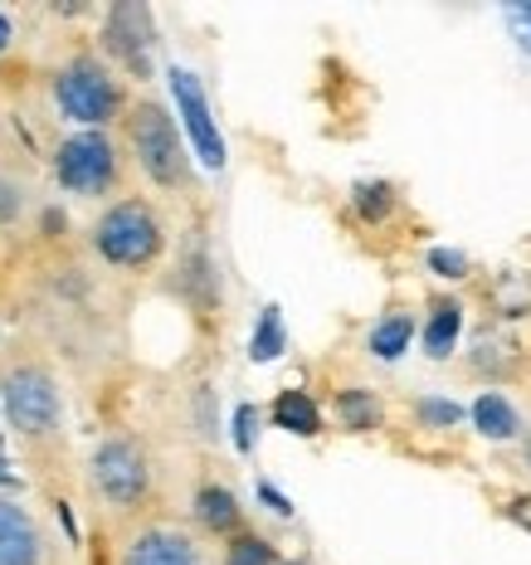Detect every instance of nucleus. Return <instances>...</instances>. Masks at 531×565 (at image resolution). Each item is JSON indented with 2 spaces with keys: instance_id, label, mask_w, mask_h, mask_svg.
I'll return each mask as SVG.
<instances>
[{
  "instance_id": "1",
  "label": "nucleus",
  "mask_w": 531,
  "mask_h": 565,
  "mask_svg": "<svg viewBox=\"0 0 531 565\" xmlns=\"http://www.w3.org/2000/svg\"><path fill=\"white\" fill-rule=\"evenodd\" d=\"M127 137H132L137 167L157 185L176 191V185L191 181V157H185L181 127H176V117L161 103H137L132 117H127Z\"/></svg>"
},
{
  "instance_id": "2",
  "label": "nucleus",
  "mask_w": 531,
  "mask_h": 565,
  "mask_svg": "<svg viewBox=\"0 0 531 565\" xmlns=\"http://www.w3.org/2000/svg\"><path fill=\"white\" fill-rule=\"evenodd\" d=\"M54 103L68 122H78L84 132H103L117 113H123V88L98 58H74L59 68L54 78Z\"/></svg>"
},
{
  "instance_id": "3",
  "label": "nucleus",
  "mask_w": 531,
  "mask_h": 565,
  "mask_svg": "<svg viewBox=\"0 0 531 565\" xmlns=\"http://www.w3.org/2000/svg\"><path fill=\"white\" fill-rule=\"evenodd\" d=\"M93 244L98 254L117 268H141L161 254V220L151 215L141 200H123L93 225Z\"/></svg>"
},
{
  "instance_id": "4",
  "label": "nucleus",
  "mask_w": 531,
  "mask_h": 565,
  "mask_svg": "<svg viewBox=\"0 0 531 565\" xmlns=\"http://www.w3.org/2000/svg\"><path fill=\"white\" fill-rule=\"evenodd\" d=\"M0 399H6V415L20 434L40 439V434L59 429V415H64V399H59V385L50 381V371L40 366H15L0 381Z\"/></svg>"
},
{
  "instance_id": "5",
  "label": "nucleus",
  "mask_w": 531,
  "mask_h": 565,
  "mask_svg": "<svg viewBox=\"0 0 531 565\" xmlns=\"http://www.w3.org/2000/svg\"><path fill=\"white\" fill-rule=\"evenodd\" d=\"M54 175L74 195H103L117 181V147L103 132H74L68 141H59Z\"/></svg>"
},
{
  "instance_id": "6",
  "label": "nucleus",
  "mask_w": 531,
  "mask_h": 565,
  "mask_svg": "<svg viewBox=\"0 0 531 565\" xmlns=\"http://www.w3.org/2000/svg\"><path fill=\"white\" fill-rule=\"evenodd\" d=\"M93 488L113 502V508H137L151 488V463L132 439H103L93 449Z\"/></svg>"
},
{
  "instance_id": "7",
  "label": "nucleus",
  "mask_w": 531,
  "mask_h": 565,
  "mask_svg": "<svg viewBox=\"0 0 531 565\" xmlns=\"http://www.w3.org/2000/svg\"><path fill=\"white\" fill-rule=\"evenodd\" d=\"M171 98H176V117H181L185 137H191L195 157L205 171H224V137L215 127V113H210V98L205 88H200V78L191 74V68H176L171 64Z\"/></svg>"
},
{
  "instance_id": "8",
  "label": "nucleus",
  "mask_w": 531,
  "mask_h": 565,
  "mask_svg": "<svg viewBox=\"0 0 531 565\" xmlns=\"http://www.w3.org/2000/svg\"><path fill=\"white\" fill-rule=\"evenodd\" d=\"M103 44H108V54H117L127 68H132L137 78L151 74V44H157V30H151V10L147 6H132V0H123V6L108 10V25H103Z\"/></svg>"
},
{
  "instance_id": "9",
  "label": "nucleus",
  "mask_w": 531,
  "mask_h": 565,
  "mask_svg": "<svg viewBox=\"0 0 531 565\" xmlns=\"http://www.w3.org/2000/svg\"><path fill=\"white\" fill-rule=\"evenodd\" d=\"M0 565H44L40 526L15 498H0Z\"/></svg>"
},
{
  "instance_id": "10",
  "label": "nucleus",
  "mask_w": 531,
  "mask_h": 565,
  "mask_svg": "<svg viewBox=\"0 0 531 565\" xmlns=\"http://www.w3.org/2000/svg\"><path fill=\"white\" fill-rule=\"evenodd\" d=\"M123 565H205L200 546L185 532H167V526H151L127 546Z\"/></svg>"
},
{
  "instance_id": "11",
  "label": "nucleus",
  "mask_w": 531,
  "mask_h": 565,
  "mask_svg": "<svg viewBox=\"0 0 531 565\" xmlns=\"http://www.w3.org/2000/svg\"><path fill=\"white\" fill-rule=\"evenodd\" d=\"M474 424H478L482 439H492V444L517 439V434H522V415H517L512 399L498 395V391H482V395L474 399Z\"/></svg>"
},
{
  "instance_id": "12",
  "label": "nucleus",
  "mask_w": 531,
  "mask_h": 565,
  "mask_svg": "<svg viewBox=\"0 0 531 565\" xmlns=\"http://www.w3.org/2000/svg\"><path fill=\"white\" fill-rule=\"evenodd\" d=\"M274 424L298 434V439H312V434H322V409H317V399L308 391H283L274 399Z\"/></svg>"
},
{
  "instance_id": "13",
  "label": "nucleus",
  "mask_w": 531,
  "mask_h": 565,
  "mask_svg": "<svg viewBox=\"0 0 531 565\" xmlns=\"http://www.w3.org/2000/svg\"><path fill=\"white\" fill-rule=\"evenodd\" d=\"M410 341H415V317H410V312H391V317H381V322L371 327L365 351H371L375 361H400L410 351Z\"/></svg>"
},
{
  "instance_id": "14",
  "label": "nucleus",
  "mask_w": 531,
  "mask_h": 565,
  "mask_svg": "<svg viewBox=\"0 0 531 565\" xmlns=\"http://www.w3.org/2000/svg\"><path fill=\"white\" fill-rule=\"evenodd\" d=\"M195 522L210 526V532H234L240 526V498L230 488H220V482H205L195 492Z\"/></svg>"
},
{
  "instance_id": "15",
  "label": "nucleus",
  "mask_w": 531,
  "mask_h": 565,
  "mask_svg": "<svg viewBox=\"0 0 531 565\" xmlns=\"http://www.w3.org/2000/svg\"><path fill=\"white\" fill-rule=\"evenodd\" d=\"M458 332H464V308L458 302H434L429 322H424V356L444 361L458 347Z\"/></svg>"
},
{
  "instance_id": "16",
  "label": "nucleus",
  "mask_w": 531,
  "mask_h": 565,
  "mask_svg": "<svg viewBox=\"0 0 531 565\" xmlns=\"http://www.w3.org/2000/svg\"><path fill=\"white\" fill-rule=\"evenodd\" d=\"M283 351H288V332H283V312H278V302H268V308L258 312V322H254L249 361H258V366H268V361H278Z\"/></svg>"
},
{
  "instance_id": "17",
  "label": "nucleus",
  "mask_w": 531,
  "mask_h": 565,
  "mask_svg": "<svg viewBox=\"0 0 531 565\" xmlns=\"http://www.w3.org/2000/svg\"><path fill=\"white\" fill-rule=\"evenodd\" d=\"M337 415H341V424L347 429H357V434H365V429H381V399H375L371 391H341L337 395Z\"/></svg>"
},
{
  "instance_id": "18",
  "label": "nucleus",
  "mask_w": 531,
  "mask_h": 565,
  "mask_svg": "<svg viewBox=\"0 0 531 565\" xmlns=\"http://www.w3.org/2000/svg\"><path fill=\"white\" fill-rule=\"evenodd\" d=\"M351 200H357V215L361 220H385L395 210V191L385 181H361Z\"/></svg>"
},
{
  "instance_id": "19",
  "label": "nucleus",
  "mask_w": 531,
  "mask_h": 565,
  "mask_svg": "<svg viewBox=\"0 0 531 565\" xmlns=\"http://www.w3.org/2000/svg\"><path fill=\"white\" fill-rule=\"evenodd\" d=\"M224 565H278V551L264 536H234Z\"/></svg>"
},
{
  "instance_id": "20",
  "label": "nucleus",
  "mask_w": 531,
  "mask_h": 565,
  "mask_svg": "<svg viewBox=\"0 0 531 565\" xmlns=\"http://www.w3.org/2000/svg\"><path fill=\"white\" fill-rule=\"evenodd\" d=\"M420 419L429 424V429H448V424L464 419V409H458L454 399H434V395H424V399H420Z\"/></svg>"
},
{
  "instance_id": "21",
  "label": "nucleus",
  "mask_w": 531,
  "mask_h": 565,
  "mask_svg": "<svg viewBox=\"0 0 531 565\" xmlns=\"http://www.w3.org/2000/svg\"><path fill=\"white\" fill-rule=\"evenodd\" d=\"M230 429H234V449H240V454H254L258 409H254V405H240V409H234V419H230Z\"/></svg>"
},
{
  "instance_id": "22",
  "label": "nucleus",
  "mask_w": 531,
  "mask_h": 565,
  "mask_svg": "<svg viewBox=\"0 0 531 565\" xmlns=\"http://www.w3.org/2000/svg\"><path fill=\"white\" fill-rule=\"evenodd\" d=\"M429 268L439 278H468V254H458V249H429Z\"/></svg>"
},
{
  "instance_id": "23",
  "label": "nucleus",
  "mask_w": 531,
  "mask_h": 565,
  "mask_svg": "<svg viewBox=\"0 0 531 565\" xmlns=\"http://www.w3.org/2000/svg\"><path fill=\"white\" fill-rule=\"evenodd\" d=\"M502 351H512V347H502V341H478V356H474V371H488V375H502L512 361H502Z\"/></svg>"
},
{
  "instance_id": "24",
  "label": "nucleus",
  "mask_w": 531,
  "mask_h": 565,
  "mask_svg": "<svg viewBox=\"0 0 531 565\" xmlns=\"http://www.w3.org/2000/svg\"><path fill=\"white\" fill-rule=\"evenodd\" d=\"M507 25H512L517 44L531 54V0H527V6H507Z\"/></svg>"
},
{
  "instance_id": "25",
  "label": "nucleus",
  "mask_w": 531,
  "mask_h": 565,
  "mask_svg": "<svg viewBox=\"0 0 531 565\" xmlns=\"http://www.w3.org/2000/svg\"><path fill=\"white\" fill-rule=\"evenodd\" d=\"M15 215H20V185L0 181V220H15Z\"/></svg>"
},
{
  "instance_id": "26",
  "label": "nucleus",
  "mask_w": 531,
  "mask_h": 565,
  "mask_svg": "<svg viewBox=\"0 0 531 565\" xmlns=\"http://www.w3.org/2000/svg\"><path fill=\"white\" fill-rule=\"evenodd\" d=\"M258 498L268 502V512H278V516H293V502L283 498V492L274 488V482H258Z\"/></svg>"
},
{
  "instance_id": "27",
  "label": "nucleus",
  "mask_w": 531,
  "mask_h": 565,
  "mask_svg": "<svg viewBox=\"0 0 531 565\" xmlns=\"http://www.w3.org/2000/svg\"><path fill=\"white\" fill-rule=\"evenodd\" d=\"M195 424H200V434H205V439L215 434V415H210V391H205V385H200V395H195Z\"/></svg>"
},
{
  "instance_id": "28",
  "label": "nucleus",
  "mask_w": 531,
  "mask_h": 565,
  "mask_svg": "<svg viewBox=\"0 0 531 565\" xmlns=\"http://www.w3.org/2000/svg\"><path fill=\"white\" fill-rule=\"evenodd\" d=\"M512 522H522L527 532H531V498H522V502H512Z\"/></svg>"
},
{
  "instance_id": "29",
  "label": "nucleus",
  "mask_w": 531,
  "mask_h": 565,
  "mask_svg": "<svg viewBox=\"0 0 531 565\" xmlns=\"http://www.w3.org/2000/svg\"><path fill=\"white\" fill-rule=\"evenodd\" d=\"M10 482H15V473H10V463L0 458V488H10Z\"/></svg>"
},
{
  "instance_id": "30",
  "label": "nucleus",
  "mask_w": 531,
  "mask_h": 565,
  "mask_svg": "<svg viewBox=\"0 0 531 565\" xmlns=\"http://www.w3.org/2000/svg\"><path fill=\"white\" fill-rule=\"evenodd\" d=\"M10 34H15V30H10V20L0 15V50H6V44H10Z\"/></svg>"
},
{
  "instance_id": "31",
  "label": "nucleus",
  "mask_w": 531,
  "mask_h": 565,
  "mask_svg": "<svg viewBox=\"0 0 531 565\" xmlns=\"http://www.w3.org/2000/svg\"><path fill=\"white\" fill-rule=\"evenodd\" d=\"M522 458H527V468H531V429H527V439H522Z\"/></svg>"
},
{
  "instance_id": "32",
  "label": "nucleus",
  "mask_w": 531,
  "mask_h": 565,
  "mask_svg": "<svg viewBox=\"0 0 531 565\" xmlns=\"http://www.w3.org/2000/svg\"><path fill=\"white\" fill-rule=\"evenodd\" d=\"M293 565H298V561H293Z\"/></svg>"
}]
</instances>
